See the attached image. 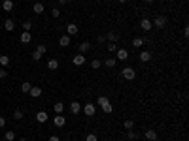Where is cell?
Masks as SVG:
<instances>
[{
	"instance_id": "6da1fadb",
	"label": "cell",
	"mask_w": 189,
	"mask_h": 141,
	"mask_svg": "<svg viewBox=\"0 0 189 141\" xmlns=\"http://www.w3.org/2000/svg\"><path fill=\"white\" fill-rule=\"evenodd\" d=\"M121 75L127 79V81H132V79L136 77V70H134L132 66H125V68L121 70Z\"/></svg>"
},
{
	"instance_id": "7a4b0ae2",
	"label": "cell",
	"mask_w": 189,
	"mask_h": 141,
	"mask_svg": "<svg viewBox=\"0 0 189 141\" xmlns=\"http://www.w3.org/2000/svg\"><path fill=\"white\" fill-rule=\"evenodd\" d=\"M151 25H153V26H157V28H165V25H167V17H165V15H157L155 19L151 21Z\"/></svg>"
},
{
	"instance_id": "3957f363",
	"label": "cell",
	"mask_w": 189,
	"mask_h": 141,
	"mask_svg": "<svg viewBox=\"0 0 189 141\" xmlns=\"http://www.w3.org/2000/svg\"><path fill=\"white\" fill-rule=\"evenodd\" d=\"M53 124H55L57 128H63V126L66 124V119H64L63 115H55V117H53Z\"/></svg>"
},
{
	"instance_id": "277c9868",
	"label": "cell",
	"mask_w": 189,
	"mask_h": 141,
	"mask_svg": "<svg viewBox=\"0 0 189 141\" xmlns=\"http://www.w3.org/2000/svg\"><path fill=\"white\" fill-rule=\"evenodd\" d=\"M94 111H97V107H94L93 103H85V105H83V113H85L87 117H93Z\"/></svg>"
},
{
	"instance_id": "5b68a950",
	"label": "cell",
	"mask_w": 189,
	"mask_h": 141,
	"mask_svg": "<svg viewBox=\"0 0 189 141\" xmlns=\"http://www.w3.org/2000/svg\"><path fill=\"white\" fill-rule=\"evenodd\" d=\"M66 34L68 36H76V34H78V25H74V23H70V25H66Z\"/></svg>"
},
{
	"instance_id": "8992f818",
	"label": "cell",
	"mask_w": 189,
	"mask_h": 141,
	"mask_svg": "<svg viewBox=\"0 0 189 141\" xmlns=\"http://www.w3.org/2000/svg\"><path fill=\"white\" fill-rule=\"evenodd\" d=\"M72 62H74L76 66H83V64H85V55H81V53H78L76 57H72Z\"/></svg>"
},
{
	"instance_id": "52a82bcc",
	"label": "cell",
	"mask_w": 189,
	"mask_h": 141,
	"mask_svg": "<svg viewBox=\"0 0 189 141\" xmlns=\"http://www.w3.org/2000/svg\"><path fill=\"white\" fill-rule=\"evenodd\" d=\"M140 28H142L144 32H149V30L153 28V25H151V21H149V19H142V23H140Z\"/></svg>"
},
{
	"instance_id": "ba28073f",
	"label": "cell",
	"mask_w": 189,
	"mask_h": 141,
	"mask_svg": "<svg viewBox=\"0 0 189 141\" xmlns=\"http://www.w3.org/2000/svg\"><path fill=\"white\" fill-rule=\"evenodd\" d=\"M144 137L148 141H157V132L155 130H148V132H144Z\"/></svg>"
},
{
	"instance_id": "9c48e42d",
	"label": "cell",
	"mask_w": 189,
	"mask_h": 141,
	"mask_svg": "<svg viewBox=\"0 0 189 141\" xmlns=\"http://www.w3.org/2000/svg\"><path fill=\"white\" fill-rule=\"evenodd\" d=\"M29 94L32 96V98H40V96H42V87H30Z\"/></svg>"
},
{
	"instance_id": "30bf717a",
	"label": "cell",
	"mask_w": 189,
	"mask_h": 141,
	"mask_svg": "<svg viewBox=\"0 0 189 141\" xmlns=\"http://www.w3.org/2000/svg\"><path fill=\"white\" fill-rule=\"evenodd\" d=\"M80 111H81V103L80 102H72L70 103V113H72V115H78Z\"/></svg>"
},
{
	"instance_id": "8fae6325",
	"label": "cell",
	"mask_w": 189,
	"mask_h": 141,
	"mask_svg": "<svg viewBox=\"0 0 189 141\" xmlns=\"http://www.w3.org/2000/svg\"><path fill=\"white\" fill-rule=\"evenodd\" d=\"M32 11H34V13H38V15H42V13L46 11V8H44V4H42V2H36V4L32 6Z\"/></svg>"
},
{
	"instance_id": "7c38bea8",
	"label": "cell",
	"mask_w": 189,
	"mask_h": 141,
	"mask_svg": "<svg viewBox=\"0 0 189 141\" xmlns=\"http://www.w3.org/2000/svg\"><path fill=\"white\" fill-rule=\"evenodd\" d=\"M59 45H61V47H68V45H70V36H68V34L61 36V38H59Z\"/></svg>"
},
{
	"instance_id": "4fadbf2b",
	"label": "cell",
	"mask_w": 189,
	"mask_h": 141,
	"mask_svg": "<svg viewBox=\"0 0 189 141\" xmlns=\"http://www.w3.org/2000/svg\"><path fill=\"white\" fill-rule=\"evenodd\" d=\"M53 111H55V115H63V111H64V103H63V102H55Z\"/></svg>"
},
{
	"instance_id": "5bb4252c",
	"label": "cell",
	"mask_w": 189,
	"mask_h": 141,
	"mask_svg": "<svg viewBox=\"0 0 189 141\" xmlns=\"http://www.w3.org/2000/svg\"><path fill=\"white\" fill-rule=\"evenodd\" d=\"M47 119H49V117H47L46 111H38V113H36V120L42 122V124H44V122H47Z\"/></svg>"
},
{
	"instance_id": "9a60e30c",
	"label": "cell",
	"mask_w": 189,
	"mask_h": 141,
	"mask_svg": "<svg viewBox=\"0 0 189 141\" xmlns=\"http://www.w3.org/2000/svg\"><path fill=\"white\" fill-rule=\"evenodd\" d=\"M127 58H129V53H127V49H117V60H121V62H125Z\"/></svg>"
},
{
	"instance_id": "2e32d148",
	"label": "cell",
	"mask_w": 189,
	"mask_h": 141,
	"mask_svg": "<svg viewBox=\"0 0 189 141\" xmlns=\"http://www.w3.org/2000/svg\"><path fill=\"white\" fill-rule=\"evenodd\" d=\"M138 58H140V62H149V60H151V53L149 51H142Z\"/></svg>"
},
{
	"instance_id": "e0dca14e",
	"label": "cell",
	"mask_w": 189,
	"mask_h": 141,
	"mask_svg": "<svg viewBox=\"0 0 189 141\" xmlns=\"http://www.w3.org/2000/svg\"><path fill=\"white\" fill-rule=\"evenodd\" d=\"M19 40H21V43H30V41H32L30 32H25V30H23V34H21V38H19Z\"/></svg>"
},
{
	"instance_id": "ac0fdd59",
	"label": "cell",
	"mask_w": 189,
	"mask_h": 141,
	"mask_svg": "<svg viewBox=\"0 0 189 141\" xmlns=\"http://www.w3.org/2000/svg\"><path fill=\"white\" fill-rule=\"evenodd\" d=\"M2 10L4 11H12L13 10V2H12V0H4V2H2Z\"/></svg>"
},
{
	"instance_id": "d6986e66",
	"label": "cell",
	"mask_w": 189,
	"mask_h": 141,
	"mask_svg": "<svg viewBox=\"0 0 189 141\" xmlns=\"http://www.w3.org/2000/svg\"><path fill=\"white\" fill-rule=\"evenodd\" d=\"M89 49H91V43L89 41H81L80 43V53H81V55H83V53H87Z\"/></svg>"
},
{
	"instance_id": "ffe728a7",
	"label": "cell",
	"mask_w": 189,
	"mask_h": 141,
	"mask_svg": "<svg viewBox=\"0 0 189 141\" xmlns=\"http://www.w3.org/2000/svg\"><path fill=\"white\" fill-rule=\"evenodd\" d=\"M104 38H106V40H110V43H115V41L119 40V36H117L115 32H108V34H106Z\"/></svg>"
},
{
	"instance_id": "44dd1931",
	"label": "cell",
	"mask_w": 189,
	"mask_h": 141,
	"mask_svg": "<svg viewBox=\"0 0 189 141\" xmlns=\"http://www.w3.org/2000/svg\"><path fill=\"white\" fill-rule=\"evenodd\" d=\"M4 28H6L8 32H12V30L15 28V23H13L12 19H6V23H4Z\"/></svg>"
},
{
	"instance_id": "7402d4cb",
	"label": "cell",
	"mask_w": 189,
	"mask_h": 141,
	"mask_svg": "<svg viewBox=\"0 0 189 141\" xmlns=\"http://www.w3.org/2000/svg\"><path fill=\"white\" fill-rule=\"evenodd\" d=\"M47 68H49V70H57V68H59V60H57V58H51L49 62H47Z\"/></svg>"
},
{
	"instance_id": "603a6c76",
	"label": "cell",
	"mask_w": 189,
	"mask_h": 141,
	"mask_svg": "<svg viewBox=\"0 0 189 141\" xmlns=\"http://www.w3.org/2000/svg\"><path fill=\"white\" fill-rule=\"evenodd\" d=\"M144 43H146V41H144V38H138V36H136V38L132 40V45H134V47H142Z\"/></svg>"
},
{
	"instance_id": "cb8c5ba5",
	"label": "cell",
	"mask_w": 189,
	"mask_h": 141,
	"mask_svg": "<svg viewBox=\"0 0 189 141\" xmlns=\"http://www.w3.org/2000/svg\"><path fill=\"white\" fill-rule=\"evenodd\" d=\"M115 62H117L115 58H106V60H104V66H106V68H114Z\"/></svg>"
},
{
	"instance_id": "d4e9b609",
	"label": "cell",
	"mask_w": 189,
	"mask_h": 141,
	"mask_svg": "<svg viewBox=\"0 0 189 141\" xmlns=\"http://www.w3.org/2000/svg\"><path fill=\"white\" fill-rule=\"evenodd\" d=\"M102 111H104V113H106V115H110V113H112V111H114V107H112V103L108 102V103H104V105H102Z\"/></svg>"
},
{
	"instance_id": "484cf974",
	"label": "cell",
	"mask_w": 189,
	"mask_h": 141,
	"mask_svg": "<svg viewBox=\"0 0 189 141\" xmlns=\"http://www.w3.org/2000/svg\"><path fill=\"white\" fill-rule=\"evenodd\" d=\"M30 87H32V85H30V83H29V81H25V83H23V85H21V92H25V94H27V92H29V90H30Z\"/></svg>"
},
{
	"instance_id": "4316f807",
	"label": "cell",
	"mask_w": 189,
	"mask_h": 141,
	"mask_svg": "<svg viewBox=\"0 0 189 141\" xmlns=\"http://www.w3.org/2000/svg\"><path fill=\"white\" fill-rule=\"evenodd\" d=\"M0 64H2V66H8V64H10V57L0 55Z\"/></svg>"
},
{
	"instance_id": "83f0119b",
	"label": "cell",
	"mask_w": 189,
	"mask_h": 141,
	"mask_svg": "<svg viewBox=\"0 0 189 141\" xmlns=\"http://www.w3.org/2000/svg\"><path fill=\"white\" fill-rule=\"evenodd\" d=\"M21 26H23V30H25V32H29V30H30V28H32V23H30V21H29V19H27V21H25V23H23V25H21Z\"/></svg>"
},
{
	"instance_id": "f1b7e54d",
	"label": "cell",
	"mask_w": 189,
	"mask_h": 141,
	"mask_svg": "<svg viewBox=\"0 0 189 141\" xmlns=\"http://www.w3.org/2000/svg\"><path fill=\"white\" fill-rule=\"evenodd\" d=\"M13 119H15V120H21V119H23V111H21V109H15V111H13Z\"/></svg>"
},
{
	"instance_id": "f546056e",
	"label": "cell",
	"mask_w": 189,
	"mask_h": 141,
	"mask_svg": "<svg viewBox=\"0 0 189 141\" xmlns=\"http://www.w3.org/2000/svg\"><path fill=\"white\" fill-rule=\"evenodd\" d=\"M125 128H127V130H132V128H134V120H132V119H127V120H125Z\"/></svg>"
},
{
	"instance_id": "4dcf8cb0",
	"label": "cell",
	"mask_w": 189,
	"mask_h": 141,
	"mask_svg": "<svg viewBox=\"0 0 189 141\" xmlns=\"http://www.w3.org/2000/svg\"><path fill=\"white\" fill-rule=\"evenodd\" d=\"M100 66H102V62H100V60H98V58H94V60H93V62H91V68H93V70H98Z\"/></svg>"
},
{
	"instance_id": "1f68e13d",
	"label": "cell",
	"mask_w": 189,
	"mask_h": 141,
	"mask_svg": "<svg viewBox=\"0 0 189 141\" xmlns=\"http://www.w3.org/2000/svg\"><path fill=\"white\" fill-rule=\"evenodd\" d=\"M4 137H6V141H13L15 139V132H6Z\"/></svg>"
},
{
	"instance_id": "d6a6232c",
	"label": "cell",
	"mask_w": 189,
	"mask_h": 141,
	"mask_svg": "<svg viewBox=\"0 0 189 141\" xmlns=\"http://www.w3.org/2000/svg\"><path fill=\"white\" fill-rule=\"evenodd\" d=\"M42 57H44V55H42V53H38V51H34V53H32V60H34V62L42 60Z\"/></svg>"
},
{
	"instance_id": "836d02e7",
	"label": "cell",
	"mask_w": 189,
	"mask_h": 141,
	"mask_svg": "<svg viewBox=\"0 0 189 141\" xmlns=\"http://www.w3.org/2000/svg\"><path fill=\"white\" fill-rule=\"evenodd\" d=\"M36 51H38V53H42V55H46V53H47V47L44 45V43H40V45L36 47Z\"/></svg>"
},
{
	"instance_id": "e575fe53",
	"label": "cell",
	"mask_w": 189,
	"mask_h": 141,
	"mask_svg": "<svg viewBox=\"0 0 189 141\" xmlns=\"http://www.w3.org/2000/svg\"><path fill=\"white\" fill-rule=\"evenodd\" d=\"M97 102H98V105H100V107H102V105H104V103H108L110 100L106 98V96H98V100H97Z\"/></svg>"
},
{
	"instance_id": "d590c367",
	"label": "cell",
	"mask_w": 189,
	"mask_h": 141,
	"mask_svg": "<svg viewBox=\"0 0 189 141\" xmlns=\"http://www.w3.org/2000/svg\"><path fill=\"white\" fill-rule=\"evenodd\" d=\"M127 137H129V139H136V137H138V134H136V132H132V130H129Z\"/></svg>"
},
{
	"instance_id": "8d00e7d4",
	"label": "cell",
	"mask_w": 189,
	"mask_h": 141,
	"mask_svg": "<svg viewBox=\"0 0 189 141\" xmlns=\"http://www.w3.org/2000/svg\"><path fill=\"white\" fill-rule=\"evenodd\" d=\"M87 141H98L97 134H87Z\"/></svg>"
},
{
	"instance_id": "74e56055",
	"label": "cell",
	"mask_w": 189,
	"mask_h": 141,
	"mask_svg": "<svg viewBox=\"0 0 189 141\" xmlns=\"http://www.w3.org/2000/svg\"><path fill=\"white\" fill-rule=\"evenodd\" d=\"M108 51H110V53L117 51V45H115V43H108Z\"/></svg>"
},
{
	"instance_id": "f35d334b",
	"label": "cell",
	"mask_w": 189,
	"mask_h": 141,
	"mask_svg": "<svg viewBox=\"0 0 189 141\" xmlns=\"http://www.w3.org/2000/svg\"><path fill=\"white\" fill-rule=\"evenodd\" d=\"M51 15H53V17H55V19H59V15H61V11H59V10H57V8H53V10H51Z\"/></svg>"
},
{
	"instance_id": "ab89813d",
	"label": "cell",
	"mask_w": 189,
	"mask_h": 141,
	"mask_svg": "<svg viewBox=\"0 0 189 141\" xmlns=\"http://www.w3.org/2000/svg\"><path fill=\"white\" fill-rule=\"evenodd\" d=\"M6 77H8V72L2 68V70H0V79H6Z\"/></svg>"
},
{
	"instance_id": "60d3db41",
	"label": "cell",
	"mask_w": 189,
	"mask_h": 141,
	"mask_svg": "<svg viewBox=\"0 0 189 141\" xmlns=\"http://www.w3.org/2000/svg\"><path fill=\"white\" fill-rule=\"evenodd\" d=\"M4 126H6V119L0 117V128H4Z\"/></svg>"
},
{
	"instance_id": "b9f144b4",
	"label": "cell",
	"mask_w": 189,
	"mask_h": 141,
	"mask_svg": "<svg viewBox=\"0 0 189 141\" xmlns=\"http://www.w3.org/2000/svg\"><path fill=\"white\" fill-rule=\"evenodd\" d=\"M47 141H61V139H59V137H57V136H51V137H49V139H47Z\"/></svg>"
},
{
	"instance_id": "7bdbcfd3",
	"label": "cell",
	"mask_w": 189,
	"mask_h": 141,
	"mask_svg": "<svg viewBox=\"0 0 189 141\" xmlns=\"http://www.w3.org/2000/svg\"><path fill=\"white\" fill-rule=\"evenodd\" d=\"M68 2H72V0H59V4H68Z\"/></svg>"
},
{
	"instance_id": "ee69618b",
	"label": "cell",
	"mask_w": 189,
	"mask_h": 141,
	"mask_svg": "<svg viewBox=\"0 0 189 141\" xmlns=\"http://www.w3.org/2000/svg\"><path fill=\"white\" fill-rule=\"evenodd\" d=\"M117 2H119V4H123V2H127V0H117Z\"/></svg>"
},
{
	"instance_id": "f6af8a7d",
	"label": "cell",
	"mask_w": 189,
	"mask_h": 141,
	"mask_svg": "<svg viewBox=\"0 0 189 141\" xmlns=\"http://www.w3.org/2000/svg\"><path fill=\"white\" fill-rule=\"evenodd\" d=\"M19 141H27V137H21V139H19Z\"/></svg>"
},
{
	"instance_id": "bcb514c9",
	"label": "cell",
	"mask_w": 189,
	"mask_h": 141,
	"mask_svg": "<svg viewBox=\"0 0 189 141\" xmlns=\"http://www.w3.org/2000/svg\"><path fill=\"white\" fill-rule=\"evenodd\" d=\"M146 2H148V4H151V2H153V0H146Z\"/></svg>"
},
{
	"instance_id": "7dc6e473",
	"label": "cell",
	"mask_w": 189,
	"mask_h": 141,
	"mask_svg": "<svg viewBox=\"0 0 189 141\" xmlns=\"http://www.w3.org/2000/svg\"><path fill=\"white\" fill-rule=\"evenodd\" d=\"M94 2H100V0H94Z\"/></svg>"
},
{
	"instance_id": "c3c4849f",
	"label": "cell",
	"mask_w": 189,
	"mask_h": 141,
	"mask_svg": "<svg viewBox=\"0 0 189 141\" xmlns=\"http://www.w3.org/2000/svg\"><path fill=\"white\" fill-rule=\"evenodd\" d=\"M63 141H66V139H63Z\"/></svg>"
},
{
	"instance_id": "681fc988",
	"label": "cell",
	"mask_w": 189,
	"mask_h": 141,
	"mask_svg": "<svg viewBox=\"0 0 189 141\" xmlns=\"http://www.w3.org/2000/svg\"><path fill=\"white\" fill-rule=\"evenodd\" d=\"M0 4H2V2H0Z\"/></svg>"
}]
</instances>
